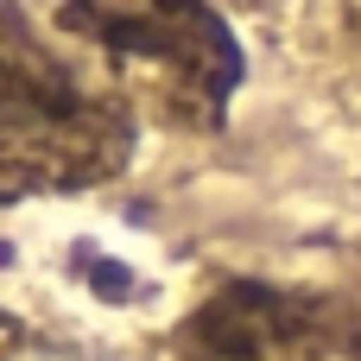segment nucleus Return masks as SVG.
Here are the masks:
<instances>
[{
  "label": "nucleus",
  "instance_id": "1",
  "mask_svg": "<svg viewBox=\"0 0 361 361\" xmlns=\"http://www.w3.org/2000/svg\"><path fill=\"white\" fill-rule=\"evenodd\" d=\"M127 95L0 0V203L76 197L133 159Z\"/></svg>",
  "mask_w": 361,
  "mask_h": 361
},
{
  "label": "nucleus",
  "instance_id": "2",
  "mask_svg": "<svg viewBox=\"0 0 361 361\" xmlns=\"http://www.w3.org/2000/svg\"><path fill=\"white\" fill-rule=\"evenodd\" d=\"M57 25L102 63V76L152 102L178 127H216L241 89V44L209 0H63Z\"/></svg>",
  "mask_w": 361,
  "mask_h": 361
},
{
  "label": "nucleus",
  "instance_id": "3",
  "mask_svg": "<svg viewBox=\"0 0 361 361\" xmlns=\"http://www.w3.org/2000/svg\"><path fill=\"white\" fill-rule=\"evenodd\" d=\"M171 355L178 361H361V311L336 292L235 279L178 324Z\"/></svg>",
  "mask_w": 361,
  "mask_h": 361
},
{
  "label": "nucleus",
  "instance_id": "4",
  "mask_svg": "<svg viewBox=\"0 0 361 361\" xmlns=\"http://www.w3.org/2000/svg\"><path fill=\"white\" fill-rule=\"evenodd\" d=\"M349 38H355V51H361V0H349Z\"/></svg>",
  "mask_w": 361,
  "mask_h": 361
}]
</instances>
